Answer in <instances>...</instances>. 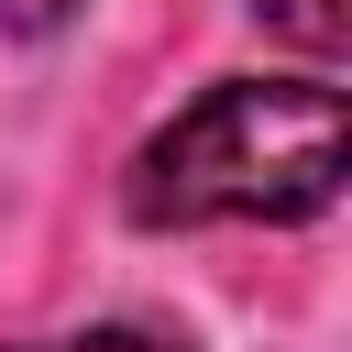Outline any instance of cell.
Here are the masks:
<instances>
[{
	"mask_svg": "<svg viewBox=\"0 0 352 352\" xmlns=\"http://www.w3.org/2000/svg\"><path fill=\"white\" fill-rule=\"evenodd\" d=\"M341 198V88L308 77H220L165 132H143L121 209L143 231H209V220H319Z\"/></svg>",
	"mask_w": 352,
	"mask_h": 352,
	"instance_id": "6da1fadb",
	"label": "cell"
},
{
	"mask_svg": "<svg viewBox=\"0 0 352 352\" xmlns=\"http://www.w3.org/2000/svg\"><path fill=\"white\" fill-rule=\"evenodd\" d=\"M253 11H264V22L286 33V44H308L319 66H330V55L352 44V0H253Z\"/></svg>",
	"mask_w": 352,
	"mask_h": 352,
	"instance_id": "7a4b0ae2",
	"label": "cell"
},
{
	"mask_svg": "<svg viewBox=\"0 0 352 352\" xmlns=\"http://www.w3.org/2000/svg\"><path fill=\"white\" fill-rule=\"evenodd\" d=\"M11 352H187V341H165L143 319H99V330H55V341H11Z\"/></svg>",
	"mask_w": 352,
	"mask_h": 352,
	"instance_id": "3957f363",
	"label": "cell"
},
{
	"mask_svg": "<svg viewBox=\"0 0 352 352\" xmlns=\"http://www.w3.org/2000/svg\"><path fill=\"white\" fill-rule=\"evenodd\" d=\"M77 0H0V33H55Z\"/></svg>",
	"mask_w": 352,
	"mask_h": 352,
	"instance_id": "277c9868",
	"label": "cell"
}]
</instances>
